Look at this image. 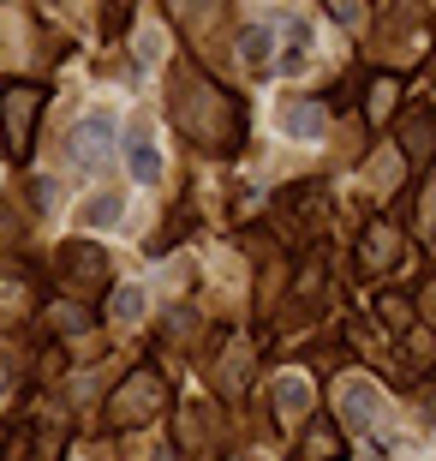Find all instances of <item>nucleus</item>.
<instances>
[{
    "mask_svg": "<svg viewBox=\"0 0 436 461\" xmlns=\"http://www.w3.org/2000/svg\"><path fill=\"white\" fill-rule=\"evenodd\" d=\"M120 216H126V198H120V192H102V198L85 204V228H114Z\"/></svg>",
    "mask_w": 436,
    "mask_h": 461,
    "instance_id": "8",
    "label": "nucleus"
},
{
    "mask_svg": "<svg viewBox=\"0 0 436 461\" xmlns=\"http://www.w3.org/2000/svg\"><path fill=\"white\" fill-rule=\"evenodd\" d=\"M126 168H132L138 186H156V180H162V150H156L150 126H138V132L126 138Z\"/></svg>",
    "mask_w": 436,
    "mask_h": 461,
    "instance_id": "2",
    "label": "nucleus"
},
{
    "mask_svg": "<svg viewBox=\"0 0 436 461\" xmlns=\"http://www.w3.org/2000/svg\"><path fill=\"white\" fill-rule=\"evenodd\" d=\"M275 126H281V138H293V144H317V138L329 132V114H323L311 96H293V103H281Z\"/></svg>",
    "mask_w": 436,
    "mask_h": 461,
    "instance_id": "1",
    "label": "nucleus"
},
{
    "mask_svg": "<svg viewBox=\"0 0 436 461\" xmlns=\"http://www.w3.org/2000/svg\"><path fill=\"white\" fill-rule=\"evenodd\" d=\"M162 54H168V49H162V31H156V24H150V31H138V60L162 67Z\"/></svg>",
    "mask_w": 436,
    "mask_h": 461,
    "instance_id": "9",
    "label": "nucleus"
},
{
    "mask_svg": "<svg viewBox=\"0 0 436 461\" xmlns=\"http://www.w3.org/2000/svg\"><path fill=\"white\" fill-rule=\"evenodd\" d=\"M269 42H275V31H269V24H245V31H239V60H245V67H263V60H269Z\"/></svg>",
    "mask_w": 436,
    "mask_h": 461,
    "instance_id": "7",
    "label": "nucleus"
},
{
    "mask_svg": "<svg viewBox=\"0 0 436 461\" xmlns=\"http://www.w3.org/2000/svg\"><path fill=\"white\" fill-rule=\"evenodd\" d=\"M377 402H383V395H377V384H370V377H347V384H341V408H347V426L365 431L370 420H377Z\"/></svg>",
    "mask_w": 436,
    "mask_h": 461,
    "instance_id": "3",
    "label": "nucleus"
},
{
    "mask_svg": "<svg viewBox=\"0 0 436 461\" xmlns=\"http://www.w3.org/2000/svg\"><path fill=\"white\" fill-rule=\"evenodd\" d=\"M275 408H281V420H299V413L311 408V384H305L299 372H287L281 384H275Z\"/></svg>",
    "mask_w": 436,
    "mask_h": 461,
    "instance_id": "6",
    "label": "nucleus"
},
{
    "mask_svg": "<svg viewBox=\"0 0 436 461\" xmlns=\"http://www.w3.org/2000/svg\"><path fill=\"white\" fill-rule=\"evenodd\" d=\"M108 150H114V114H90L85 132H78V162H96Z\"/></svg>",
    "mask_w": 436,
    "mask_h": 461,
    "instance_id": "4",
    "label": "nucleus"
},
{
    "mask_svg": "<svg viewBox=\"0 0 436 461\" xmlns=\"http://www.w3.org/2000/svg\"><path fill=\"white\" fill-rule=\"evenodd\" d=\"M144 312H150V294L138 288V282L114 288V300H108V318H114V324H144Z\"/></svg>",
    "mask_w": 436,
    "mask_h": 461,
    "instance_id": "5",
    "label": "nucleus"
}]
</instances>
